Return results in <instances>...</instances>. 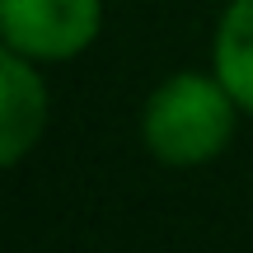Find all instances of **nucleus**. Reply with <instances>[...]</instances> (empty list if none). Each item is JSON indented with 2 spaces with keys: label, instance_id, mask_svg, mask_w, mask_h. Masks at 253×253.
Listing matches in <instances>:
<instances>
[{
  "label": "nucleus",
  "instance_id": "obj_1",
  "mask_svg": "<svg viewBox=\"0 0 253 253\" xmlns=\"http://www.w3.org/2000/svg\"><path fill=\"white\" fill-rule=\"evenodd\" d=\"M239 113L244 108L216 71H178L145 99L141 141L169 169H197L230 145Z\"/></svg>",
  "mask_w": 253,
  "mask_h": 253
},
{
  "label": "nucleus",
  "instance_id": "obj_2",
  "mask_svg": "<svg viewBox=\"0 0 253 253\" xmlns=\"http://www.w3.org/2000/svg\"><path fill=\"white\" fill-rule=\"evenodd\" d=\"M103 28V0H0V38L38 66L75 61Z\"/></svg>",
  "mask_w": 253,
  "mask_h": 253
},
{
  "label": "nucleus",
  "instance_id": "obj_3",
  "mask_svg": "<svg viewBox=\"0 0 253 253\" xmlns=\"http://www.w3.org/2000/svg\"><path fill=\"white\" fill-rule=\"evenodd\" d=\"M47 99L52 94H47L38 61L5 47V56H0V164L5 169L24 164L38 150L47 131V113H52Z\"/></svg>",
  "mask_w": 253,
  "mask_h": 253
},
{
  "label": "nucleus",
  "instance_id": "obj_4",
  "mask_svg": "<svg viewBox=\"0 0 253 253\" xmlns=\"http://www.w3.org/2000/svg\"><path fill=\"white\" fill-rule=\"evenodd\" d=\"M211 71L220 75L235 103L253 113V0H230L211 38Z\"/></svg>",
  "mask_w": 253,
  "mask_h": 253
}]
</instances>
